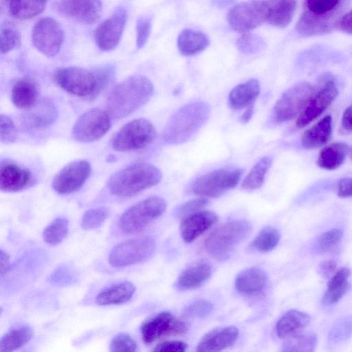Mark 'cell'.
Segmentation results:
<instances>
[{
  "label": "cell",
  "mask_w": 352,
  "mask_h": 352,
  "mask_svg": "<svg viewBox=\"0 0 352 352\" xmlns=\"http://www.w3.org/2000/svg\"><path fill=\"white\" fill-rule=\"evenodd\" d=\"M352 336V316L339 318L331 328L327 338L329 349H334L344 344Z\"/></svg>",
  "instance_id": "obj_36"
},
{
  "label": "cell",
  "mask_w": 352,
  "mask_h": 352,
  "mask_svg": "<svg viewBox=\"0 0 352 352\" xmlns=\"http://www.w3.org/2000/svg\"><path fill=\"white\" fill-rule=\"evenodd\" d=\"M336 268V263L331 260H327L321 262L318 266L320 274L324 277H329L334 274Z\"/></svg>",
  "instance_id": "obj_56"
},
{
  "label": "cell",
  "mask_w": 352,
  "mask_h": 352,
  "mask_svg": "<svg viewBox=\"0 0 352 352\" xmlns=\"http://www.w3.org/2000/svg\"><path fill=\"white\" fill-rule=\"evenodd\" d=\"M137 345L135 340L127 333H120L111 340L110 352H136Z\"/></svg>",
  "instance_id": "obj_47"
},
{
  "label": "cell",
  "mask_w": 352,
  "mask_h": 352,
  "mask_svg": "<svg viewBox=\"0 0 352 352\" xmlns=\"http://www.w3.org/2000/svg\"><path fill=\"white\" fill-rule=\"evenodd\" d=\"M52 6L59 14L79 21L91 24L101 16L102 4L100 1H56Z\"/></svg>",
  "instance_id": "obj_19"
},
{
  "label": "cell",
  "mask_w": 352,
  "mask_h": 352,
  "mask_svg": "<svg viewBox=\"0 0 352 352\" xmlns=\"http://www.w3.org/2000/svg\"><path fill=\"white\" fill-rule=\"evenodd\" d=\"M155 134V129L148 120L135 119L117 131L112 138L111 146L122 152L140 150L149 145Z\"/></svg>",
  "instance_id": "obj_7"
},
{
  "label": "cell",
  "mask_w": 352,
  "mask_h": 352,
  "mask_svg": "<svg viewBox=\"0 0 352 352\" xmlns=\"http://www.w3.org/2000/svg\"><path fill=\"white\" fill-rule=\"evenodd\" d=\"M210 264L201 260L187 267L178 277L176 286L181 290L195 289L204 283L210 276Z\"/></svg>",
  "instance_id": "obj_25"
},
{
  "label": "cell",
  "mask_w": 352,
  "mask_h": 352,
  "mask_svg": "<svg viewBox=\"0 0 352 352\" xmlns=\"http://www.w3.org/2000/svg\"><path fill=\"white\" fill-rule=\"evenodd\" d=\"M337 195L341 198L352 197V177H344L338 181Z\"/></svg>",
  "instance_id": "obj_54"
},
{
  "label": "cell",
  "mask_w": 352,
  "mask_h": 352,
  "mask_svg": "<svg viewBox=\"0 0 352 352\" xmlns=\"http://www.w3.org/2000/svg\"><path fill=\"white\" fill-rule=\"evenodd\" d=\"M210 107L204 101H194L177 110L168 120L162 139L168 144H179L190 140L206 124Z\"/></svg>",
  "instance_id": "obj_3"
},
{
  "label": "cell",
  "mask_w": 352,
  "mask_h": 352,
  "mask_svg": "<svg viewBox=\"0 0 352 352\" xmlns=\"http://www.w3.org/2000/svg\"><path fill=\"white\" fill-rule=\"evenodd\" d=\"M187 345L182 341H166L159 344L153 352H185Z\"/></svg>",
  "instance_id": "obj_53"
},
{
  "label": "cell",
  "mask_w": 352,
  "mask_h": 352,
  "mask_svg": "<svg viewBox=\"0 0 352 352\" xmlns=\"http://www.w3.org/2000/svg\"><path fill=\"white\" fill-rule=\"evenodd\" d=\"M349 155L351 159L352 160V147L351 148H349Z\"/></svg>",
  "instance_id": "obj_60"
},
{
  "label": "cell",
  "mask_w": 352,
  "mask_h": 352,
  "mask_svg": "<svg viewBox=\"0 0 352 352\" xmlns=\"http://www.w3.org/2000/svg\"><path fill=\"white\" fill-rule=\"evenodd\" d=\"M238 335L239 331L234 326L213 330L201 340L197 352H221L232 345Z\"/></svg>",
  "instance_id": "obj_22"
},
{
  "label": "cell",
  "mask_w": 352,
  "mask_h": 352,
  "mask_svg": "<svg viewBox=\"0 0 352 352\" xmlns=\"http://www.w3.org/2000/svg\"><path fill=\"white\" fill-rule=\"evenodd\" d=\"M32 41L34 47L47 56L56 55L64 41V32L60 23L52 17H43L33 26Z\"/></svg>",
  "instance_id": "obj_14"
},
{
  "label": "cell",
  "mask_w": 352,
  "mask_h": 352,
  "mask_svg": "<svg viewBox=\"0 0 352 352\" xmlns=\"http://www.w3.org/2000/svg\"><path fill=\"white\" fill-rule=\"evenodd\" d=\"M314 91L313 85L307 82H299L288 89L274 107V121L283 123L299 116Z\"/></svg>",
  "instance_id": "obj_10"
},
{
  "label": "cell",
  "mask_w": 352,
  "mask_h": 352,
  "mask_svg": "<svg viewBox=\"0 0 352 352\" xmlns=\"http://www.w3.org/2000/svg\"><path fill=\"white\" fill-rule=\"evenodd\" d=\"M186 324L169 312H161L146 320L141 327L145 344H149L161 338L182 335L187 331Z\"/></svg>",
  "instance_id": "obj_15"
},
{
  "label": "cell",
  "mask_w": 352,
  "mask_h": 352,
  "mask_svg": "<svg viewBox=\"0 0 352 352\" xmlns=\"http://www.w3.org/2000/svg\"><path fill=\"white\" fill-rule=\"evenodd\" d=\"M335 28L352 34V9L342 14L336 23Z\"/></svg>",
  "instance_id": "obj_55"
},
{
  "label": "cell",
  "mask_w": 352,
  "mask_h": 352,
  "mask_svg": "<svg viewBox=\"0 0 352 352\" xmlns=\"http://www.w3.org/2000/svg\"><path fill=\"white\" fill-rule=\"evenodd\" d=\"M349 147L344 142H334L325 146L320 153L318 165L325 170H334L344 162Z\"/></svg>",
  "instance_id": "obj_34"
},
{
  "label": "cell",
  "mask_w": 352,
  "mask_h": 352,
  "mask_svg": "<svg viewBox=\"0 0 352 352\" xmlns=\"http://www.w3.org/2000/svg\"><path fill=\"white\" fill-rule=\"evenodd\" d=\"M32 337L29 326L14 327L6 332L0 340V352H14L27 344Z\"/></svg>",
  "instance_id": "obj_35"
},
{
  "label": "cell",
  "mask_w": 352,
  "mask_h": 352,
  "mask_svg": "<svg viewBox=\"0 0 352 352\" xmlns=\"http://www.w3.org/2000/svg\"><path fill=\"white\" fill-rule=\"evenodd\" d=\"M351 272L347 267L337 270L330 278L322 303L329 306L338 302L349 288V278Z\"/></svg>",
  "instance_id": "obj_31"
},
{
  "label": "cell",
  "mask_w": 352,
  "mask_h": 352,
  "mask_svg": "<svg viewBox=\"0 0 352 352\" xmlns=\"http://www.w3.org/2000/svg\"><path fill=\"white\" fill-rule=\"evenodd\" d=\"M272 164V159L265 156L252 168L241 183V188L246 190L259 188L265 181L266 173Z\"/></svg>",
  "instance_id": "obj_38"
},
{
  "label": "cell",
  "mask_w": 352,
  "mask_h": 352,
  "mask_svg": "<svg viewBox=\"0 0 352 352\" xmlns=\"http://www.w3.org/2000/svg\"><path fill=\"white\" fill-rule=\"evenodd\" d=\"M21 33L15 24L4 21L0 28V52L6 54L21 45Z\"/></svg>",
  "instance_id": "obj_40"
},
{
  "label": "cell",
  "mask_w": 352,
  "mask_h": 352,
  "mask_svg": "<svg viewBox=\"0 0 352 352\" xmlns=\"http://www.w3.org/2000/svg\"><path fill=\"white\" fill-rule=\"evenodd\" d=\"M10 269V257L8 254L3 251H0V274L1 276L6 275Z\"/></svg>",
  "instance_id": "obj_58"
},
{
  "label": "cell",
  "mask_w": 352,
  "mask_h": 352,
  "mask_svg": "<svg viewBox=\"0 0 352 352\" xmlns=\"http://www.w3.org/2000/svg\"><path fill=\"white\" fill-rule=\"evenodd\" d=\"M242 174L240 168H219L197 177L191 185V190L204 198L217 197L234 188Z\"/></svg>",
  "instance_id": "obj_8"
},
{
  "label": "cell",
  "mask_w": 352,
  "mask_h": 352,
  "mask_svg": "<svg viewBox=\"0 0 352 352\" xmlns=\"http://www.w3.org/2000/svg\"><path fill=\"white\" fill-rule=\"evenodd\" d=\"M252 226L245 219L232 220L215 229L207 237V252L219 261H227L235 248L250 234Z\"/></svg>",
  "instance_id": "obj_5"
},
{
  "label": "cell",
  "mask_w": 352,
  "mask_h": 352,
  "mask_svg": "<svg viewBox=\"0 0 352 352\" xmlns=\"http://www.w3.org/2000/svg\"><path fill=\"white\" fill-rule=\"evenodd\" d=\"M135 291V285L129 281L115 283L99 292L96 302L102 306L123 304L132 298Z\"/></svg>",
  "instance_id": "obj_26"
},
{
  "label": "cell",
  "mask_w": 352,
  "mask_h": 352,
  "mask_svg": "<svg viewBox=\"0 0 352 352\" xmlns=\"http://www.w3.org/2000/svg\"><path fill=\"white\" fill-rule=\"evenodd\" d=\"M69 230V221L66 218L54 219L43 230L45 242L51 245L60 243L66 237Z\"/></svg>",
  "instance_id": "obj_41"
},
{
  "label": "cell",
  "mask_w": 352,
  "mask_h": 352,
  "mask_svg": "<svg viewBox=\"0 0 352 352\" xmlns=\"http://www.w3.org/2000/svg\"><path fill=\"white\" fill-rule=\"evenodd\" d=\"M177 47L186 56L198 54L210 44L208 36L204 32L192 29L182 31L177 38Z\"/></svg>",
  "instance_id": "obj_32"
},
{
  "label": "cell",
  "mask_w": 352,
  "mask_h": 352,
  "mask_svg": "<svg viewBox=\"0 0 352 352\" xmlns=\"http://www.w3.org/2000/svg\"><path fill=\"white\" fill-rule=\"evenodd\" d=\"M212 310V305L206 300H199L189 305L185 309V315L190 318H204Z\"/></svg>",
  "instance_id": "obj_51"
},
{
  "label": "cell",
  "mask_w": 352,
  "mask_h": 352,
  "mask_svg": "<svg viewBox=\"0 0 352 352\" xmlns=\"http://www.w3.org/2000/svg\"><path fill=\"white\" fill-rule=\"evenodd\" d=\"M239 51L245 54H255L265 47L263 39L258 35L246 33L238 38L236 43Z\"/></svg>",
  "instance_id": "obj_44"
},
{
  "label": "cell",
  "mask_w": 352,
  "mask_h": 352,
  "mask_svg": "<svg viewBox=\"0 0 352 352\" xmlns=\"http://www.w3.org/2000/svg\"><path fill=\"white\" fill-rule=\"evenodd\" d=\"M253 113H254V104H251L246 108L245 111L241 116V118H240L241 122L243 124L248 122L251 120Z\"/></svg>",
  "instance_id": "obj_59"
},
{
  "label": "cell",
  "mask_w": 352,
  "mask_h": 352,
  "mask_svg": "<svg viewBox=\"0 0 352 352\" xmlns=\"http://www.w3.org/2000/svg\"><path fill=\"white\" fill-rule=\"evenodd\" d=\"M111 117L106 111L94 108L82 113L72 131L73 139L80 142H91L100 139L111 128Z\"/></svg>",
  "instance_id": "obj_12"
},
{
  "label": "cell",
  "mask_w": 352,
  "mask_h": 352,
  "mask_svg": "<svg viewBox=\"0 0 352 352\" xmlns=\"http://www.w3.org/2000/svg\"><path fill=\"white\" fill-rule=\"evenodd\" d=\"M38 91L35 82L29 79H21L15 82L11 91V99L19 109L29 110L38 101Z\"/></svg>",
  "instance_id": "obj_30"
},
{
  "label": "cell",
  "mask_w": 352,
  "mask_h": 352,
  "mask_svg": "<svg viewBox=\"0 0 352 352\" xmlns=\"http://www.w3.org/2000/svg\"><path fill=\"white\" fill-rule=\"evenodd\" d=\"M218 220L217 215L211 211L200 210L183 219L180 224L182 239L191 243L211 228Z\"/></svg>",
  "instance_id": "obj_21"
},
{
  "label": "cell",
  "mask_w": 352,
  "mask_h": 352,
  "mask_svg": "<svg viewBox=\"0 0 352 352\" xmlns=\"http://www.w3.org/2000/svg\"><path fill=\"white\" fill-rule=\"evenodd\" d=\"M268 6L269 1H250L236 3L228 13V22L234 30L249 33L266 22Z\"/></svg>",
  "instance_id": "obj_11"
},
{
  "label": "cell",
  "mask_w": 352,
  "mask_h": 352,
  "mask_svg": "<svg viewBox=\"0 0 352 352\" xmlns=\"http://www.w3.org/2000/svg\"><path fill=\"white\" fill-rule=\"evenodd\" d=\"M342 235V231L336 228L322 233L316 242V251L323 253L331 250L340 242Z\"/></svg>",
  "instance_id": "obj_45"
},
{
  "label": "cell",
  "mask_w": 352,
  "mask_h": 352,
  "mask_svg": "<svg viewBox=\"0 0 352 352\" xmlns=\"http://www.w3.org/2000/svg\"><path fill=\"white\" fill-rule=\"evenodd\" d=\"M96 79V88L91 100H94L109 84L115 74V67L112 65L100 66L93 70Z\"/></svg>",
  "instance_id": "obj_46"
},
{
  "label": "cell",
  "mask_w": 352,
  "mask_h": 352,
  "mask_svg": "<svg viewBox=\"0 0 352 352\" xmlns=\"http://www.w3.org/2000/svg\"><path fill=\"white\" fill-rule=\"evenodd\" d=\"M340 0H307L296 23L297 32L303 36L323 34L335 28L349 4Z\"/></svg>",
  "instance_id": "obj_2"
},
{
  "label": "cell",
  "mask_w": 352,
  "mask_h": 352,
  "mask_svg": "<svg viewBox=\"0 0 352 352\" xmlns=\"http://www.w3.org/2000/svg\"><path fill=\"white\" fill-rule=\"evenodd\" d=\"M296 8L295 1H269L266 22L278 28L287 27L292 20Z\"/></svg>",
  "instance_id": "obj_33"
},
{
  "label": "cell",
  "mask_w": 352,
  "mask_h": 352,
  "mask_svg": "<svg viewBox=\"0 0 352 352\" xmlns=\"http://www.w3.org/2000/svg\"><path fill=\"white\" fill-rule=\"evenodd\" d=\"M155 240L149 236L129 239L114 246L109 254L113 267H124L146 261L155 252Z\"/></svg>",
  "instance_id": "obj_9"
},
{
  "label": "cell",
  "mask_w": 352,
  "mask_h": 352,
  "mask_svg": "<svg viewBox=\"0 0 352 352\" xmlns=\"http://www.w3.org/2000/svg\"><path fill=\"white\" fill-rule=\"evenodd\" d=\"M166 208V203L162 197H148L122 213L118 221L119 228L124 234L138 233L160 217Z\"/></svg>",
  "instance_id": "obj_6"
},
{
  "label": "cell",
  "mask_w": 352,
  "mask_h": 352,
  "mask_svg": "<svg viewBox=\"0 0 352 352\" xmlns=\"http://www.w3.org/2000/svg\"><path fill=\"white\" fill-rule=\"evenodd\" d=\"M10 15L19 19H29L41 14L45 9V1H10L8 2Z\"/></svg>",
  "instance_id": "obj_37"
},
{
  "label": "cell",
  "mask_w": 352,
  "mask_h": 352,
  "mask_svg": "<svg viewBox=\"0 0 352 352\" xmlns=\"http://www.w3.org/2000/svg\"><path fill=\"white\" fill-rule=\"evenodd\" d=\"M153 93V83L147 77L130 76L111 90L106 101V111L113 119L124 118L144 105Z\"/></svg>",
  "instance_id": "obj_1"
},
{
  "label": "cell",
  "mask_w": 352,
  "mask_h": 352,
  "mask_svg": "<svg viewBox=\"0 0 352 352\" xmlns=\"http://www.w3.org/2000/svg\"><path fill=\"white\" fill-rule=\"evenodd\" d=\"M151 30V18L148 15L138 17L136 23V46L142 48L146 43Z\"/></svg>",
  "instance_id": "obj_48"
},
{
  "label": "cell",
  "mask_w": 352,
  "mask_h": 352,
  "mask_svg": "<svg viewBox=\"0 0 352 352\" xmlns=\"http://www.w3.org/2000/svg\"><path fill=\"white\" fill-rule=\"evenodd\" d=\"M17 138L16 128L13 121L6 115L0 116V139L5 144L14 142Z\"/></svg>",
  "instance_id": "obj_50"
},
{
  "label": "cell",
  "mask_w": 352,
  "mask_h": 352,
  "mask_svg": "<svg viewBox=\"0 0 352 352\" xmlns=\"http://www.w3.org/2000/svg\"><path fill=\"white\" fill-rule=\"evenodd\" d=\"M316 344L317 336L314 333H301L286 339L281 352H314Z\"/></svg>",
  "instance_id": "obj_39"
},
{
  "label": "cell",
  "mask_w": 352,
  "mask_h": 352,
  "mask_svg": "<svg viewBox=\"0 0 352 352\" xmlns=\"http://www.w3.org/2000/svg\"><path fill=\"white\" fill-rule=\"evenodd\" d=\"M91 165L85 160H74L60 169L54 176L52 187L60 195L78 190L91 174Z\"/></svg>",
  "instance_id": "obj_16"
},
{
  "label": "cell",
  "mask_w": 352,
  "mask_h": 352,
  "mask_svg": "<svg viewBox=\"0 0 352 352\" xmlns=\"http://www.w3.org/2000/svg\"><path fill=\"white\" fill-rule=\"evenodd\" d=\"M76 280V277L73 271L65 266L58 268L50 277V281L56 285H70Z\"/></svg>",
  "instance_id": "obj_52"
},
{
  "label": "cell",
  "mask_w": 352,
  "mask_h": 352,
  "mask_svg": "<svg viewBox=\"0 0 352 352\" xmlns=\"http://www.w3.org/2000/svg\"><path fill=\"white\" fill-rule=\"evenodd\" d=\"M36 183L34 175L29 169L11 162L0 165V189L6 192H16L28 189Z\"/></svg>",
  "instance_id": "obj_20"
},
{
  "label": "cell",
  "mask_w": 352,
  "mask_h": 352,
  "mask_svg": "<svg viewBox=\"0 0 352 352\" xmlns=\"http://www.w3.org/2000/svg\"><path fill=\"white\" fill-rule=\"evenodd\" d=\"M208 204V200L201 197L196 199H192L181 204L177 207L174 214L177 218H184L200 211V210Z\"/></svg>",
  "instance_id": "obj_49"
},
{
  "label": "cell",
  "mask_w": 352,
  "mask_h": 352,
  "mask_svg": "<svg viewBox=\"0 0 352 352\" xmlns=\"http://www.w3.org/2000/svg\"><path fill=\"white\" fill-rule=\"evenodd\" d=\"M55 79L60 87L68 93L91 100L96 88V79L93 71L79 67L59 69Z\"/></svg>",
  "instance_id": "obj_13"
},
{
  "label": "cell",
  "mask_w": 352,
  "mask_h": 352,
  "mask_svg": "<svg viewBox=\"0 0 352 352\" xmlns=\"http://www.w3.org/2000/svg\"><path fill=\"white\" fill-rule=\"evenodd\" d=\"M337 94L335 82L331 79L324 80L314 92L298 116L296 122V126L302 128L318 118L331 104Z\"/></svg>",
  "instance_id": "obj_18"
},
{
  "label": "cell",
  "mask_w": 352,
  "mask_h": 352,
  "mask_svg": "<svg viewBox=\"0 0 352 352\" xmlns=\"http://www.w3.org/2000/svg\"><path fill=\"white\" fill-rule=\"evenodd\" d=\"M331 133L332 118L328 115L305 131L301 138V144L307 149L318 148L329 142Z\"/></svg>",
  "instance_id": "obj_29"
},
{
  "label": "cell",
  "mask_w": 352,
  "mask_h": 352,
  "mask_svg": "<svg viewBox=\"0 0 352 352\" xmlns=\"http://www.w3.org/2000/svg\"><path fill=\"white\" fill-rule=\"evenodd\" d=\"M109 215L106 207H98L87 210L81 219V227L85 230H94L100 227Z\"/></svg>",
  "instance_id": "obj_43"
},
{
  "label": "cell",
  "mask_w": 352,
  "mask_h": 352,
  "mask_svg": "<svg viewBox=\"0 0 352 352\" xmlns=\"http://www.w3.org/2000/svg\"><path fill=\"white\" fill-rule=\"evenodd\" d=\"M267 283L265 272L258 267H250L241 272L235 279V287L243 294H256L263 290Z\"/></svg>",
  "instance_id": "obj_27"
},
{
  "label": "cell",
  "mask_w": 352,
  "mask_h": 352,
  "mask_svg": "<svg viewBox=\"0 0 352 352\" xmlns=\"http://www.w3.org/2000/svg\"><path fill=\"white\" fill-rule=\"evenodd\" d=\"M162 177L155 166L147 162L135 163L113 174L108 188L113 195L130 197L157 184Z\"/></svg>",
  "instance_id": "obj_4"
},
{
  "label": "cell",
  "mask_w": 352,
  "mask_h": 352,
  "mask_svg": "<svg viewBox=\"0 0 352 352\" xmlns=\"http://www.w3.org/2000/svg\"><path fill=\"white\" fill-rule=\"evenodd\" d=\"M341 126L344 131L352 132V104L348 107L343 113Z\"/></svg>",
  "instance_id": "obj_57"
},
{
  "label": "cell",
  "mask_w": 352,
  "mask_h": 352,
  "mask_svg": "<svg viewBox=\"0 0 352 352\" xmlns=\"http://www.w3.org/2000/svg\"><path fill=\"white\" fill-rule=\"evenodd\" d=\"M311 318L307 313L296 309L286 312L277 322L276 331L278 336L283 339L297 336L306 328Z\"/></svg>",
  "instance_id": "obj_23"
},
{
  "label": "cell",
  "mask_w": 352,
  "mask_h": 352,
  "mask_svg": "<svg viewBox=\"0 0 352 352\" xmlns=\"http://www.w3.org/2000/svg\"><path fill=\"white\" fill-rule=\"evenodd\" d=\"M24 115L23 122L27 129H39L50 125L57 116L56 110L47 100H41L28 110Z\"/></svg>",
  "instance_id": "obj_24"
},
{
  "label": "cell",
  "mask_w": 352,
  "mask_h": 352,
  "mask_svg": "<svg viewBox=\"0 0 352 352\" xmlns=\"http://www.w3.org/2000/svg\"><path fill=\"white\" fill-rule=\"evenodd\" d=\"M127 19L123 6H118L111 15L101 22L95 30L94 38L99 49L109 51L120 43Z\"/></svg>",
  "instance_id": "obj_17"
},
{
  "label": "cell",
  "mask_w": 352,
  "mask_h": 352,
  "mask_svg": "<svg viewBox=\"0 0 352 352\" xmlns=\"http://www.w3.org/2000/svg\"><path fill=\"white\" fill-rule=\"evenodd\" d=\"M259 82L250 79L234 87L229 94L228 103L233 109H241L254 104L260 94Z\"/></svg>",
  "instance_id": "obj_28"
},
{
  "label": "cell",
  "mask_w": 352,
  "mask_h": 352,
  "mask_svg": "<svg viewBox=\"0 0 352 352\" xmlns=\"http://www.w3.org/2000/svg\"><path fill=\"white\" fill-rule=\"evenodd\" d=\"M280 237L278 230L270 226L265 227L254 238L252 247L259 252H270L276 247Z\"/></svg>",
  "instance_id": "obj_42"
}]
</instances>
